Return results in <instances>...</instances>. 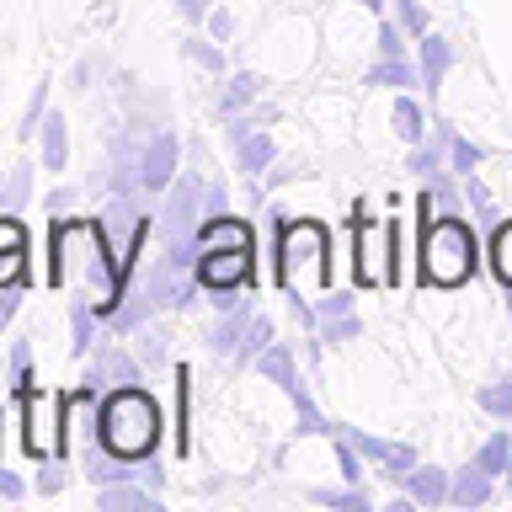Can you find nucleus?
<instances>
[{
    "label": "nucleus",
    "mask_w": 512,
    "mask_h": 512,
    "mask_svg": "<svg viewBox=\"0 0 512 512\" xmlns=\"http://www.w3.org/2000/svg\"><path fill=\"white\" fill-rule=\"evenodd\" d=\"M352 235H358V251H352V262H358V283L363 288H395L400 272H395V219H368L363 208L352 214Z\"/></svg>",
    "instance_id": "obj_5"
},
{
    "label": "nucleus",
    "mask_w": 512,
    "mask_h": 512,
    "mask_svg": "<svg viewBox=\"0 0 512 512\" xmlns=\"http://www.w3.org/2000/svg\"><path fill=\"white\" fill-rule=\"evenodd\" d=\"M64 486H70V470H64V464H54V459H43V470H38V491H43V496H59Z\"/></svg>",
    "instance_id": "obj_39"
},
{
    "label": "nucleus",
    "mask_w": 512,
    "mask_h": 512,
    "mask_svg": "<svg viewBox=\"0 0 512 512\" xmlns=\"http://www.w3.org/2000/svg\"><path fill=\"white\" fill-rule=\"evenodd\" d=\"M256 91H262V80H256L251 70H240V75H230V91H224V102H219V112H224V118H235L240 107H251V102H256Z\"/></svg>",
    "instance_id": "obj_24"
},
{
    "label": "nucleus",
    "mask_w": 512,
    "mask_h": 512,
    "mask_svg": "<svg viewBox=\"0 0 512 512\" xmlns=\"http://www.w3.org/2000/svg\"><path fill=\"white\" fill-rule=\"evenodd\" d=\"M475 464H480V470H486L491 480H496V475H507V464H512V432H496V438L480 443Z\"/></svg>",
    "instance_id": "obj_22"
},
{
    "label": "nucleus",
    "mask_w": 512,
    "mask_h": 512,
    "mask_svg": "<svg viewBox=\"0 0 512 512\" xmlns=\"http://www.w3.org/2000/svg\"><path fill=\"white\" fill-rule=\"evenodd\" d=\"M379 54H406V43H400V22H379Z\"/></svg>",
    "instance_id": "obj_44"
},
{
    "label": "nucleus",
    "mask_w": 512,
    "mask_h": 512,
    "mask_svg": "<svg viewBox=\"0 0 512 512\" xmlns=\"http://www.w3.org/2000/svg\"><path fill=\"white\" fill-rule=\"evenodd\" d=\"M11 283H27V240L0 246V288H11Z\"/></svg>",
    "instance_id": "obj_28"
},
{
    "label": "nucleus",
    "mask_w": 512,
    "mask_h": 512,
    "mask_svg": "<svg viewBox=\"0 0 512 512\" xmlns=\"http://www.w3.org/2000/svg\"><path fill=\"white\" fill-rule=\"evenodd\" d=\"M448 502H454V507H480V502H491V475L480 470V464L459 470L454 486H448Z\"/></svg>",
    "instance_id": "obj_17"
},
{
    "label": "nucleus",
    "mask_w": 512,
    "mask_h": 512,
    "mask_svg": "<svg viewBox=\"0 0 512 512\" xmlns=\"http://www.w3.org/2000/svg\"><path fill=\"white\" fill-rule=\"evenodd\" d=\"M96 438L118 459H150L160 443V406L139 384H123L96 406Z\"/></svg>",
    "instance_id": "obj_4"
},
{
    "label": "nucleus",
    "mask_w": 512,
    "mask_h": 512,
    "mask_svg": "<svg viewBox=\"0 0 512 512\" xmlns=\"http://www.w3.org/2000/svg\"><path fill=\"white\" fill-rule=\"evenodd\" d=\"M70 203H75V192H70V187H59L54 198H48V208H54V214H59V208H70Z\"/></svg>",
    "instance_id": "obj_51"
},
{
    "label": "nucleus",
    "mask_w": 512,
    "mask_h": 512,
    "mask_svg": "<svg viewBox=\"0 0 512 512\" xmlns=\"http://www.w3.org/2000/svg\"><path fill=\"white\" fill-rule=\"evenodd\" d=\"M416 464H422V459H416V448H411V443H384V454H379V475H384V480H406V475L416 470Z\"/></svg>",
    "instance_id": "obj_26"
},
{
    "label": "nucleus",
    "mask_w": 512,
    "mask_h": 512,
    "mask_svg": "<svg viewBox=\"0 0 512 512\" xmlns=\"http://www.w3.org/2000/svg\"><path fill=\"white\" fill-rule=\"evenodd\" d=\"M187 59H192V64H203L208 75H224V54H219L214 43H203V38H187Z\"/></svg>",
    "instance_id": "obj_36"
},
{
    "label": "nucleus",
    "mask_w": 512,
    "mask_h": 512,
    "mask_svg": "<svg viewBox=\"0 0 512 512\" xmlns=\"http://www.w3.org/2000/svg\"><path fill=\"white\" fill-rule=\"evenodd\" d=\"M22 422H27V432H22L27 454H32V459H48V454H54V438H59L54 400L38 395V390H27V395H22Z\"/></svg>",
    "instance_id": "obj_7"
},
{
    "label": "nucleus",
    "mask_w": 512,
    "mask_h": 512,
    "mask_svg": "<svg viewBox=\"0 0 512 512\" xmlns=\"http://www.w3.org/2000/svg\"><path fill=\"white\" fill-rule=\"evenodd\" d=\"M331 438H336V464H342V480H347V486H358V480H363V454L342 438V432H331Z\"/></svg>",
    "instance_id": "obj_35"
},
{
    "label": "nucleus",
    "mask_w": 512,
    "mask_h": 512,
    "mask_svg": "<svg viewBox=\"0 0 512 512\" xmlns=\"http://www.w3.org/2000/svg\"><path fill=\"white\" fill-rule=\"evenodd\" d=\"M230 139H235L240 171H246L251 182H256V176L272 166V134H267V128H256V118H240V123L230 128Z\"/></svg>",
    "instance_id": "obj_9"
},
{
    "label": "nucleus",
    "mask_w": 512,
    "mask_h": 512,
    "mask_svg": "<svg viewBox=\"0 0 512 512\" xmlns=\"http://www.w3.org/2000/svg\"><path fill=\"white\" fill-rule=\"evenodd\" d=\"M208 11H214V0H182V16H187V22H208Z\"/></svg>",
    "instance_id": "obj_49"
},
{
    "label": "nucleus",
    "mask_w": 512,
    "mask_h": 512,
    "mask_svg": "<svg viewBox=\"0 0 512 512\" xmlns=\"http://www.w3.org/2000/svg\"><path fill=\"white\" fill-rule=\"evenodd\" d=\"M267 347H272V320H267V315H251V326H246V342H240L235 363H256Z\"/></svg>",
    "instance_id": "obj_27"
},
{
    "label": "nucleus",
    "mask_w": 512,
    "mask_h": 512,
    "mask_svg": "<svg viewBox=\"0 0 512 512\" xmlns=\"http://www.w3.org/2000/svg\"><path fill=\"white\" fill-rule=\"evenodd\" d=\"M352 6H363V11H374V16H384V0H352Z\"/></svg>",
    "instance_id": "obj_52"
},
{
    "label": "nucleus",
    "mask_w": 512,
    "mask_h": 512,
    "mask_svg": "<svg viewBox=\"0 0 512 512\" xmlns=\"http://www.w3.org/2000/svg\"><path fill=\"white\" fill-rule=\"evenodd\" d=\"M395 6H400V27H406L411 38H422V32H427V11H422V0H395Z\"/></svg>",
    "instance_id": "obj_40"
},
{
    "label": "nucleus",
    "mask_w": 512,
    "mask_h": 512,
    "mask_svg": "<svg viewBox=\"0 0 512 512\" xmlns=\"http://www.w3.org/2000/svg\"><path fill=\"white\" fill-rule=\"evenodd\" d=\"M416 43H422V59H416V64H422V86H427V96H438L448 64H454V43L438 38V32H422Z\"/></svg>",
    "instance_id": "obj_12"
},
{
    "label": "nucleus",
    "mask_w": 512,
    "mask_h": 512,
    "mask_svg": "<svg viewBox=\"0 0 512 512\" xmlns=\"http://www.w3.org/2000/svg\"><path fill=\"white\" fill-rule=\"evenodd\" d=\"M70 80H75V91H86V86H91V80H96V64H91V59H80Z\"/></svg>",
    "instance_id": "obj_50"
},
{
    "label": "nucleus",
    "mask_w": 512,
    "mask_h": 512,
    "mask_svg": "<svg viewBox=\"0 0 512 512\" xmlns=\"http://www.w3.org/2000/svg\"><path fill=\"white\" fill-rule=\"evenodd\" d=\"M256 374L272 379V384H283V390H288V384H299V374H294V352H288L283 342H272L262 358H256Z\"/></svg>",
    "instance_id": "obj_19"
},
{
    "label": "nucleus",
    "mask_w": 512,
    "mask_h": 512,
    "mask_svg": "<svg viewBox=\"0 0 512 512\" xmlns=\"http://www.w3.org/2000/svg\"><path fill=\"white\" fill-rule=\"evenodd\" d=\"M448 160H454V171L459 176H470L475 166H480V160H486V150H480V144H470V139H448Z\"/></svg>",
    "instance_id": "obj_33"
},
{
    "label": "nucleus",
    "mask_w": 512,
    "mask_h": 512,
    "mask_svg": "<svg viewBox=\"0 0 512 512\" xmlns=\"http://www.w3.org/2000/svg\"><path fill=\"white\" fill-rule=\"evenodd\" d=\"M251 304L246 299H240L235 304V310H224V320H219V331H214V342H208V347H214L219 352V358H235V352H240V342H246V326H251Z\"/></svg>",
    "instance_id": "obj_13"
},
{
    "label": "nucleus",
    "mask_w": 512,
    "mask_h": 512,
    "mask_svg": "<svg viewBox=\"0 0 512 512\" xmlns=\"http://www.w3.org/2000/svg\"><path fill=\"white\" fill-rule=\"evenodd\" d=\"M315 315L320 320H326V315H352V294H347V288H336V294H326L315 304Z\"/></svg>",
    "instance_id": "obj_43"
},
{
    "label": "nucleus",
    "mask_w": 512,
    "mask_h": 512,
    "mask_svg": "<svg viewBox=\"0 0 512 512\" xmlns=\"http://www.w3.org/2000/svg\"><path fill=\"white\" fill-rule=\"evenodd\" d=\"M278 224V283H283V294L288 299H315L320 288H326L331 278V235H326V224L320 219H299V224H288V219H272Z\"/></svg>",
    "instance_id": "obj_3"
},
{
    "label": "nucleus",
    "mask_w": 512,
    "mask_h": 512,
    "mask_svg": "<svg viewBox=\"0 0 512 512\" xmlns=\"http://www.w3.org/2000/svg\"><path fill=\"white\" fill-rule=\"evenodd\" d=\"M43 112H48V80H38V86H32L27 112H22V128H16V134L32 139V134H38V123H43Z\"/></svg>",
    "instance_id": "obj_30"
},
{
    "label": "nucleus",
    "mask_w": 512,
    "mask_h": 512,
    "mask_svg": "<svg viewBox=\"0 0 512 512\" xmlns=\"http://www.w3.org/2000/svg\"><path fill=\"white\" fill-rule=\"evenodd\" d=\"M363 86H400V91H411V86H422V64H406L400 54H384L374 70L363 75Z\"/></svg>",
    "instance_id": "obj_14"
},
{
    "label": "nucleus",
    "mask_w": 512,
    "mask_h": 512,
    "mask_svg": "<svg viewBox=\"0 0 512 512\" xmlns=\"http://www.w3.org/2000/svg\"><path fill=\"white\" fill-rule=\"evenodd\" d=\"M491 272L502 288H512V219H502L491 230Z\"/></svg>",
    "instance_id": "obj_21"
},
{
    "label": "nucleus",
    "mask_w": 512,
    "mask_h": 512,
    "mask_svg": "<svg viewBox=\"0 0 512 512\" xmlns=\"http://www.w3.org/2000/svg\"><path fill=\"white\" fill-rule=\"evenodd\" d=\"M507 310H512V299H507Z\"/></svg>",
    "instance_id": "obj_54"
},
{
    "label": "nucleus",
    "mask_w": 512,
    "mask_h": 512,
    "mask_svg": "<svg viewBox=\"0 0 512 512\" xmlns=\"http://www.w3.org/2000/svg\"><path fill=\"white\" fill-rule=\"evenodd\" d=\"M192 278L208 294H224V288H251L256 283V251L251 246H203Z\"/></svg>",
    "instance_id": "obj_6"
},
{
    "label": "nucleus",
    "mask_w": 512,
    "mask_h": 512,
    "mask_svg": "<svg viewBox=\"0 0 512 512\" xmlns=\"http://www.w3.org/2000/svg\"><path fill=\"white\" fill-rule=\"evenodd\" d=\"M11 390H16V395L32 390V347H27V342L11 347Z\"/></svg>",
    "instance_id": "obj_34"
},
{
    "label": "nucleus",
    "mask_w": 512,
    "mask_h": 512,
    "mask_svg": "<svg viewBox=\"0 0 512 512\" xmlns=\"http://www.w3.org/2000/svg\"><path fill=\"white\" fill-rule=\"evenodd\" d=\"M310 496H315L320 507H342V512H363V507H368V496L352 491V486H347V491H310Z\"/></svg>",
    "instance_id": "obj_37"
},
{
    "label": "nucleus",
    "mask_w": 512,
    "mask_h": 512,
    "mask_svg": "<svg viewBox=\"0 0 512 512\" xmlns=\"http://www.w3.org/2000/svg\"><path fill=\"white\" fill-rule=\"evenodd\" d=\"M219 214H230V187L203 182V219H219Z\"/></svg>",
    "instance_id": "obj_38"
},
{
    "label": "nucleus",
    "mask_w": 512,
    "mask_h": 512,
    "mask_svg": "<svg viewBox=\"0 0 512 512\" xmlns=\"http://www.w3.org/2000/svg\"><path fill=\"white\" fill-rule=\"evenodd\" d=\"M187 363H176V454H187Z\"/></svg>",
    "instance_id": "obj_32"
},
{
    "label": "nucleus",
    "mask_w": 512,
    "mask_h": 512,
    "mask_svg": "<svg viewBox=\"0 0 512 512\" xmlns=\"http://www.w3.org/2000/svg\"><path fill=\"white\" fill-rule=\"evenodd\" d=\"M16 310H22V283H11V288H0V331L16 320Z\"/></svg>",
    "instance_id": "obj_42"
},
{
    "label": "nucleus",
    "mask_w": 512,
    "mask_h": 512,
    "mask_svg": "<svg viewBox=\"0 0 512 512\" xmlns=\"http://www.w3.org/2000/svg\"><path fill=\"white\" fill-rule=\"evenodd\" d=\"M96 507H102V512H155L160 496L144 486V480H118V486L96 491Z\"/></svg>",
    "instance_id": "obj_10"
},
{
    "label": "nucleus",
    "mask_w": 512,
    "mask_h": 512,
    "mask_svg": "<svg viewBox=\"0 0 512 512\" xmlns=\"http://www.w3.org/2000/svg\"><path fill=\"white\" fill-rule=\"evenodd\" d=\"M400 486H406V496H411L416 507H443V502H448V486H454V475L438 470V464H416V470L400 480Z\"/></svg>",
    "instance_id": "obj_11"
},
{
    "label": "nucleus",
    "mask_w": 512,
    "mask_h": 512,
    "mask_svg": "<svg viewBox=\"0 0 512 512\" xmlns=\"http://www.w3.org/2000/svg\"><path fill=\"white\" fill-rule=\"evenodd\" d=\"M507 475H512V464H507Z\"/></svg>",
    "instance_id": "obj_53"
},
{
    "label": "nucleus",
    "mask_w": 512,
    "mask_h": 512,
    "mask_svg": "<svg viewBox=\"0 0 512 512\" xmlns=\"http://www.w3.org/2000/svg\"><path fill=\"white\" fill-rule=\"evenodd\" d=\"M176 155H182V139H176L171 128L144 144V155H139L144 187H150V192H171V182H176Z\"/></svg>",
    "instance_id": "obj_8"
},
{
    "label": "nucleus",
    "mask_w": 512,
    "mask_h": 512,
    "mask_svg": "<svg viewBox=\"0 0 512 512\" xmlns=\"http://www.w3.org/2000/svg\"><path fill=\"white\" fill-rule=\"evenodd\" d=\"M480 411L496 416V422H512V379H491V384H480Z\"/></svg>",
    "instance_id": "obj_25"
},
{
    "label": "nucleus",
    "mask_w": 512,
    "mask_h": 512,
    "mask_svg": "<svg viewBox=\"0 0 512 512\" xmlns=\"http://www.w3.org/2000/svg\"><path fill=\"white\" fill-rule=\"evenodd\" d=\"M43 171H64L70 166V128H64L59 112H43Z\"/></svg>",
    "instance_id": "obj_15"
},
{
    "label": "nucleus",
    "mask_w": 512,
    "mask_h": 512,
    "mask_svg": "<svg viewBox=\"0 0 512 512\" xmlns=\"http://www.w3.org/2000/svg\"><path fill=\"white\" fill-rule=\"evenodd\" d=\"M32 160H16V166L6 171V214H22L27 198H32Z\"/></svg>",
    "instance_id": "obj_23"
},
{
    "label": "nucleus",
    "mask_w": 512,
    "mask_h": 512,
    "mask_svg": "<svg viewBox=\"0 0 512 512\" xmlns=\"http://www.w3.org/2000/svg\"><path fill=\"white\" fill-rule=\"evenodd\" d=\"M96 363H102L118 384H144V358H134V352H123V347H102Z\"/></svg>",
    "instance_id": "obj_20"
},
{
    "label": "nucleus",
    "mask_w": 512,
    "mask_h": 512,
    "mask_svg": "<svg viewBox=\"0 0 512 512\" xmlns=\"http://www.w3.org/2000/svg\"><path fill=\"white\" fill-rule=\"evenodd\" d=\"M480 267V240L459 214L422 219V246H416V278L427 288H459Z\"/></svg>",
    "instance_id": "obj_2"
},
{
    "label": "nucleus",
    "mask_w": 512,
    "mask_h": 512,
    "mask_svg": "<svg viewBox=\"0 0 512 512\" xmlns=\"http://www.w3.org/2000/svg\"><path fill=\"white\" fill-rule=\"evenodd\" d=\"M464 187H470L475 219H480V224H491V230H496V224H502V214H496V203H491V192H486V182H480V176L470 171V176H464Z\"/></svg>",
    "instance_id": "obj_31"
},
{
    "label": "nucleus",
    "mask_w": 512,
    "mask_h": 512,
    "mask_svg": "<svg viewBox=\"0 0 512 512\" xmlns=\"http://www.w3.org/2000/svg\"><path fill=\"white\" fill-rule=\"evenodd\" d=\"M390 128H395L406 144H422V139H427V112L416 107V96H400V102L390 107Z\"/></svg>",
    "instance_id": "obj_18"
},
{
    "label": "nucleus",
    "mask_w": 512,
    "mask_h": 512,
    "mask_svg": "<svg viewBox=\"0 0 512 512\" xmlns=\"http://www.w3.org/2000/svg\"><path fill=\"white\" fill-rule=\"evenodd\" d=\"M358 315H326V320H320V342H326V347H342V342H358Z\"/></svg>",
    "instance_id": "obj_29"
},
{
    "label": "nucleus",
    "mask_w": 512,
    "mask_h": 512,
    "mask_svg": "<svg viewBox=\"0 0 512 512\" xmlns=\"http://www.w3.org/2000/svg\"><path fill=\"white\" fill-rule=\"evenodd\" d=\"M139 358H144V363H166V347H160V336H155V331H144V336H139Z\"/></svg>",
    "instance_id": "obj_46"
},
{
    "label": "nucleus",
    "mask_w": 512,
    "mask_h": 512,
    "mask_svg": "<svg viewBox=\"0 0 512 512\" xmlns=\"http://www.w3.org/2000/svg\"><path fill=\"white\" fill-rule=\"evenodd\" d=\"M144 486H150V491H160V486H166V464H155V459H144Z\"/></svg>",
    "instance_id": "obj_47"
},
{
    "label": "nucleus",
    "mask_w": 512,
    "mask_h": 512,
    "mask_svg": "<svg viewBox=\"0 0 512 512\" xmlns=\"http://www.w3.org/2000/svg\"><path fill=\"white\" fill-rule=\"evenodd\" d=\"M48 283L75 299H91L102 315H118L123 299V262L112 251L102 219H59L48 230Z\"/></svg>",
    "instance_id": "obj_1"
},
{
    "label": "nucleus",
    "mask_w": 512,
    "mask_h": 512,
    "mask_svg": "<svg viewBox=\"0 0 512 512\" xmlns=\"http://www.w3.org/2000/svg\"><path fill=\"white\" fill-rule=\"evenodd\" d=\"M336 432H342V438H347L352 448H358L363 459H374V464H379V454H384V438H368V432H358V427H336Z\"/></svg>",
    "instance_id": "obj_41"
},
{
    "label": "nucleus",
    "mask_w": 512,
    "mask_h": 512,
    "mask_svg": "<svg viewBox=\"0 0 512 512\" xmlns=\"http://www.w3.org/2000/svg\"><path fill=\"white\" fill-rule=\"evenodd\" d=\"M208 32H214V38L224 43V38H230V32H235V16L224 11V6H214V11H208Z\"/></svg>",
    "instance_id": "obj_45"
},
{
    "label": "nucleus",
    "mask_w": 512,
    "mask_h": 512,
    "mask_svg": "<svg viewBox=\"0 0 512 512\" xmlns=\"http://www.w3.org/2000/svg\"><path fill=\"white\" fill-rule=\"evenodd\" d=\"M96 304L91 299H75L70 304V358H86V352L96 347Z\"/></svg>",
    "instance_id": "obj_16"
},
{
    "label": "nucleus",
    "mask_w": 512,
    "mask_h": 512,
    "mask_svg": "<svg viewBox=\"0 0 512 512\" xmlns=\"http://www.w3.org/2000/svg\"><path fill=\"white\" fill-rule=\"evenodd\" d=\"M22 491H27V486H22V480H16V475L6 470V464H0V496H6V502H16Z\"/></svg>",
    "instance_id": "obj_48"
}]
</instances>
